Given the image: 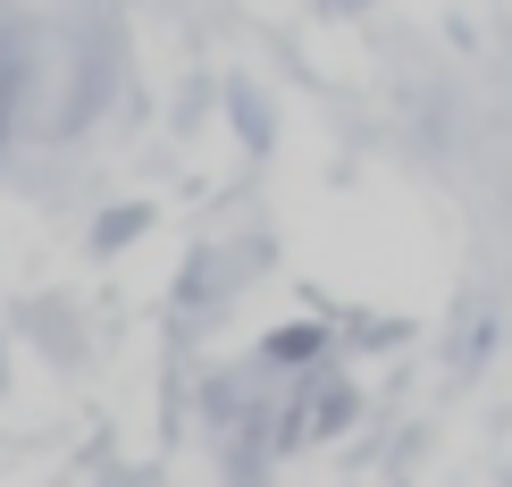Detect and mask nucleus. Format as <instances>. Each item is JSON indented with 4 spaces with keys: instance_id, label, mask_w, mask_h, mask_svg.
<instances>
[{
    "instance_id": "nucleus-1",
    "label": "nucleus",
    "mask_w": 512,
    "mask_h": 487,
    "mask_svg": "<svg viewBox=\"0 0 512 487\" xmlns=\"http://www.w3.org/2000/svg\"><path fill=\"white\" fill-rule=\"evenodd\" d=\"M269 353H277V362H303V353H319V328H294V336H277Z\"/></svg>"
}]
</instances>
